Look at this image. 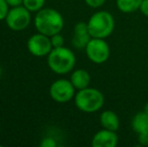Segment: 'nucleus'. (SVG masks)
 Returning <instances> with one entry per match:
<instances>
[{"mask_svg": "<svg viewBox=\"0 0 148 147\" xmlns=\"http://www.w3.org/2000/svg\"><path fill=\"white\" fill-rule=\"evenodd\" d=\"M64 24L62 15L53 8H42L36 12L34 17V26L37 31L49 37L60 34Z\"/></svg>", "mask_w": 148, "mask_h": 147, "instance_id": "nucleus-1", "label": "nucleus"}, {"mask_svg": "<svg viewBox=\"0 0 148 147\" xmlns=\"http://www.w3.org/2000/svg\"><path fill=\"white\" fill-rule=\"evenodd\" d=\"M47 65L53 73L66 75L74 69L76 55L68 47H53L47 55Z\"/></svg>", "mask_w": 148, "mask_h": 147, "instance_id": "nucleus-2", "label": "nucleus"}, {"mask_svg": "<svg viewBox=\"0 0 148 147\" xmlns=\"http://www.w3.org/2000/svg\"><path fill=\"white\" fill-rule=\"evenodd\" d=\"M105 103V98L101 91L95 88H85L79 90L75 95L76 107L85 113H94L99 111Z\"/></svg>", "mask_w": 148, "mask_h": 147, "instance_id": "nucleus-3", "label": "nucleus"}, {"mask_svg": "<svg viewBox=\"0 0 148 147\" xmlns=\"http://www.w3.org/2000/svg\"><path fill=\"white\" fill-rule=\"evenodd\" d=\"M87 24L91 36L96 38H106L111 36L115 28L114 17L107 11H98L94 13Z\"/></svg>", "mask_w": 148, "mask_h": 147, "instance_id": "nucleus-4", "label": "nucleus"}, {"mask_svg": "<svg viewBox=\"0 0 148 147\" xmlns=\"http://www.w3.org/2000/svg\"><path fill=\"white\" fill-rule=\"evenodd\" d=\"M5 20L7 26L11 30L21 31L27 28V26L30 24V11L23 5L12 7L11 9H9Z\"/></svg>", "mask_w": 148, "mask_h": 147, "instance_id": "nucleus-5", "label": "nucleus"}, {"mask_svg": "<svg viewBox=\"0 0 148 147\" xmlns=\"http://www.w3.org/2000/svg\"><path fill=\"white\" fill-rule=\"evenodd\" d=\"M85 49L88 59L94 64H104L110 57V47L105 38L92 37Z\"/></svg>", "mask_w": 148, "mask_h": 147, "instance_id": "nucleus-6", "label": "nucleus"}, {"mask_svg": "<svg viewBox=\"0 0 148 147\" xmlns=\"http://www.w3.org/2000/svg\"><path fill=\"white\" fill-rule=\"evenodd\" d=\"M76 88L72 82L66 79L57 80L49 87V96L55 102L66 103L70 102L75 97Z\"/></svg>", "mask_w": 148, "mask_h": 147, "instance_id": "nucleus-7", "label": "nucleus"}, {"mask_svg": "<svg viewBox=\"0 0 148 147\" xmlns=\"http://www.w3.org/2000/svg\"><path fill=\"white\" fill-rule=\"evenodd\" d=\"M53 49L51 37L40 32L31 36L27 40V49L34 57H41L49 55Z\"/></svg>", "mask_w": 148, "mask_h": 147, "instance_id": "nucleus-8", "label": "nucleus"}, {"mask_svg": "<svg viewBox=\"0 0 148 147\" xmlns=\"http://www.w3.org/2000/svg\"><path fill=\"white\" fill-rule=\"evenodd\" d=\"M118 144V135L116 131H111L104 128L94 135L92 139L93 147H115Z\"/></svg>", "mask_w": 148, "mask_h": 147, "instance_id": "nucleus-9", "label": "nucleus"}, {"mask_svg": "<svg viewBox=\"0 0 148 147\" xmlns=\"http://www.w3.org/2000/svg\"><path fill=\"white\" fill-rule=\"evenodd\" d=\"M92 36L89 32L88 24L86 22H78L74 27V36L72 42L76 49H86Z\"/></svg>", "mask_w": 148, "mask_h": 147, "instance_id": "nucleus-10", "label": "nucleus"}, {"mask_svg": "<svg viewBox=\"0 0 148 147\" xmlns=\"http://www.w3.org/2000/svg\"><path fill=\"white\" fill-rule=\"evenodd\" d=\"M100 123L102 127L111 131H117L120 126V120L115 112L111 110L104 111L100 115Z\"/></svg>", "mask_w": 148, "mask_h": 147, "instance_id": "nucleus-11", "label": "nucleus"}, {"mask_svg": "<svg viewBox=\"0 0 148 147\" xmlns=\"http://www.w3.org/2000/svg\"><path fill=\"white\" fill-rule=\"evenodd\" d=\"M71 82L74 85L76 90H83L85 88H88L91 83V76L86 70L79 69L73 72L71 75Z\"/></svg>", "mask_w": 148, "mask_h": 147, "instance_id": "nucleus-12", "label": "nucleus"}, {"mask_svg": "<svg viewBox=\"0 0 148 147\" xmlns=\"http://www.w3.org/2000/svg\"><path fill=\"white\" fill-rule=\"evenodd\" d=\"M132 128L135 133H147L148 132V114L144 111L139 112L132 119Z\"/></svg>", "mask_w": 148, "mask_h": 147, "instance_id": "nucleus-13", "label": "nucleus"}, {"mask_svg": "<svg viewBox=\"0 0 148 147\" xmlns=\"http://www.w3.org/2000/svg\"><path fill=\"white\" fill-rule=\"evenodd\" d=\"M143 0H117V7L123 13H132L140 8Z\"/></svg>", "mask_w": 148, "mask_h": 147, "instance_id": "nucleus-14", "label": "nucleus"}, {"mask_svg": "<svg viewBox=\"0 0 148 147\" xmlns=\"http://www.w3.org/2000/svg\"><path fill=\"white\" fill-rule=\"evenodd\" d=\"M45 0H23L22 5L27 8L30 12H37L42 9Z\"/></svg>", "mask_w": 148, "mask_h": 147, "instance_id": "nucleus-15", "label": "nucleus"}, {"mask_svg": "<svg viewBox=\"0 0 148 147\" xmlns=\"http://www.w3.org/2000/svg\"><path fill=\"white\" fill-rule=\"evenodd\" d=\"M9 12V5L6 0H0V21L4 20Z\"/></svg>", "mask_w": 148, "mask_h": 147, "instance_id": "nucleus-16", "label": "nucleus"}, {"mask_svg": "<svg viewBox=\"0 0 148 147\" xmlns=\"http://www.w3.org/2000/svg\"><path fill=\"white\" fill-rule=\"evenodd\" d=\"M51 44H53V47L64 46V38L62 37V34H53V36H51Z\"/></svg>", "mask_w": 148, "mask_h": 147, "instance_id": "nucleus-17", "label": "nucleus"}, {"mask_svg": "<svg viewBox=\"0 0 148 147\" xmlns=\"http://www.w3.org/2000/svg\"><path fill=\"white\" fill-rule=\"evenodd\" d=\"M57 145V141L51 137L43 138L40 142V147H56Z\"/></svg>", "mask_w": 148, "mask_h": 147, "instance_id": "nucleus-18", "label": "nucleus"}, {"mask_svg": "<svg viewBox=\"0 0 148 147\" xmlns=\"http://www.w3.org/2000/svg\"><path fill=\"white\" fill-rule=\"evenodd\" d=\"M86 4L92 8H99L106 2V0H85Z\"/></svg>", "mask_w": 148, "mask_h": 147, "instance_id": "nucleus-19", "label": "nucleus"}, {"mask_svg": "<svg viewBox=\"0 0 148 147\" xmlns=\"http://www.w3.org/2000/svg\"><path fill=\"white\" fill-rule=\"evenodd\" d=\"M138 142L143 146L148 145V132L138 134Z\"/></svg>", "mask_w": 148, "mask_h": 147, "instance_id": "nucleus-20", "label": "nucleus"}, {"mask_svg": "<svg viewBox=\"0 0 148 147\" xmlns=\"http://www.w3.org/2000/svg\"><path fill=\"white\" fill-rule=\"evenodd\" d=\"M139 10L142 12L143 15H145L148 17V0H143Z\"/></svg>", "mask_w": 148, "mask_h": 147, "instance_id": "nucleus-21", "label": "nucleus"}, {"mask_svg": "<svg viewBox=\"0 0 148 147\" xmlns=\"http://www.w3.org/2000/svg\"><path fill=\"white\" fill-rule=\"evenodd\" d=\"M6 2H7L8 5L11 6V7H16V6L22 5L23 0H6Z\"/></svg>", "mask_w": 148, "mask_h": 147, "instance_id": "nucleus-22", "label": "nucleus"}, {"mask_svg": "<svg viewBox=\"0 0 148 147\" xmlns=\"http://www.w3.org/2000/svg\"><path fill=\"white\" fill-rule=\"evenodd\" d=\"M143 111H144L146 114H148V103H147V104H145V106H144V110H143Z\"/></svg>", "mask_w": 148, "mask_h": 147, "instance_id": "nucleus-23", "label": "nucleus"}, {"mask_svg": "<svg viewBox=\"0 0 148 147\" xmlns=\"http://www.w3.org/2000/svg\"><path fill=\"white\" fill-rule=\"evenodd\" d=\"M1 74H2V70H1V68H0V76H1Z\"/></svg>", "mask_w": 148, "mask_h": 147, "instance_id": "nucleus-24", "label": "nucleus"}]
</instances>
